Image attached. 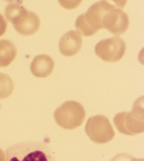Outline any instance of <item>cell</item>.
Instances as JSON below:
<instances>
[{
	"label": "cell",
	"instance_id": "30bf717a",
	"mask_svg": "<svg viewBox=\"0 0 144 161\" xmlns=\"http://www.w3.org/2000/svg\"><path fill=\"white\" fill-rule=\"evenodd\" d=\"M39 25L40 20L38 16L33 11H29L28 16L25 21L18 26L14 27V29L22 36H30L34 35L38 31Z\"/></svg>",
	"mask_w": 144,
	"mask_h": 161
},
{
	"label": "cell",
	"instance_id": "9c48e42d",
	"mask_svg": "<svg viewBox=\"0 0 144 161\" xmlns=\"http://www.w3.org/2000/svg\"><path fill=\"white\" fill-rule=\"evenodd\" d=\"M55 62L47 54L36 56L30 63V71L37 78H46L53 72Z\"/></svg>",
	"mask_w": 144,
	"mask_h": 161
},
{
	"label": "cell",
	"instance_id": "8992f818",
	"mask_svg": "<svg viewBox=\"0 0 144 161\" xmlns=\"http://www.w3.org/2000/svg\"><path fill=\"white\" fill-rule=\"evenodd\" d=\"M126 52V44L118 36L100 40L95 47V53L106 62H117L122 59Z\"/></svg>",
	"mask_w": 144,
	"mask_h": 161
},
{
	"label": "cell",
	"instance_id": "ba28073f",
	"mask_svg": "<svg viewBox=\"0 0 144 161\" xmlns=\"http://www.w3.org/2000/svg\"><path fill=\"white\" fill-rule=\"evenodd\" d=\"M82 46V35L77 31H70L65 33L59 42L60 53L65 57L77 54Z\"/></svg>",
	"mask_w": 144,
	"mask_h": 161
},
{
	"label": "cell",
	"instance_id": "8fae6325",
	"mask_svg": "<svg viewBox=\"0 0 144 161\" xmlns=\"http://www.w3.org/2000/svg\"><path fill=\"white\" fill-rule=\"evenodd\" d=\"M17 56V49L12 42L7 40L0 41V67L10 65Z\"/></svg>",
	"mask_w": 144,
	"mask_h": 161
},
{
	"label": "cell",
	"instance_id": "9a60e30c",
	"mask_svg": "<svg viewBox=\"0 0 144 161\" xmlns=\"http://www.w3.org/2000/svg\"><path fill=\"white\" fill-rule=\"evenodd\" d=\"M6 160V154L1 148H0V161H5Z\"/></svg>",
	"mask_w": 144,
	"mask_h": 161
},
{
	"label": "cell",
	"instance_id": "5b68a950",
	"mask_svg": "<svg viewBox=\"0 0 144 161\" xmlns=\"http://www.w3.org/2000/svg\"><path fill=\"white\" fill-rule=\"evenodd\" d=\"M85 132L89 139L97 144L107 143L115 137L111 122L102 114L89 117L85 125Z\"/></svg>",
	"mask_w": 144,
	"mask_h": 161
},
{
	"label": "cell",
	"instance_id": "5bb4252c",
	"mask_svg": "<svg viewBox=\"0 0 144 161\" xmlns=\"http://www.w3.org/2000/svg\"><path fill=\"white\" fill-rule=\"evenodd\" d=\"M4 2H7L9 4H11V3H13V4H21L23 2L24 0H4Z\"/></svg>",
	"mask_w": 144,
	"mask_h": 161
},
{
	"label": "cell",
	"instance_id": "7c38bea8",
	"mask_svg": "<svg viewBox=\"0 0 144 161\" xmlns=\"http://www.w3.org/2000/svg\"><path fill=\"white\" fill-rule=\"evenodd\" d=\"M28 10L21 4H8L5 9V16L12 25L16 22L23 14L26 12Z\"/></svg>",
	"mask_w": 144,
	"mask_h": 161
},
{
	"label": "cell",
	"instance_id": "277c9868",
	"mask_svg": "<svg viewBox=\"0 0 144 161\" xmlns=\"http://www.w3.org/2000/svg\"><path fill=\"white\" fill-rule=\"evenodd\" d=\"M54 117L56 124L60 127L73 130L83 125L86 117V112L80 103L69 100L56 109Z\"/></svg>",
	"mask_w": 144,
	"mask_h": 161
},
{
	"label": "cell",
	"instance_id": "4fadbf2b",
	"mask_svg": "<svg viewBox=\"0 0 144 161\" xmlns=\"http://www.w3.org/2000/svg\"><path fill=\"white\" fill-rule=\"evenodd\" d=\"M13 83L10 76L5 74H0V99L9 97L13 93Z\"/></svg>",
	"mask_w": 144,
	"mask_h": 161
},
{
	"label": "cell",
	"instance_id": "6da1fadb",
	"mask_svg": "<svg viewBox=\"0 0 144 161\" xmlns=\"http://www.w3.org/2000/svg\"><path fill=\"white\" fill-rule=\"evenodd\" d=\"M5 161H56V160L47 145L34 141H28L8 147L6 151Z\"/></svg>",
	"mask_w": 144,
	"mask_h": 161
},
{
	"label": "cell",
	"instance_id": "7a4b0ae2",
	"mask_svg": "<svg viewBox=\"0 0 144 161\" xmlns=\"http://www.w3.org/2000/svg\"><path fill=\"white\" fill-rule=\"evenodd\" d=\"M114 8L104 2L96 3L89 8L86 13L80 15L75 21L77 31L85 37L96 34L102 28V19L108 10Z\"/></svg>",
	"mask_w": 144,
	"mask_h": 161
},
{
	"label": "cell",
	"instance_id": "52a82bcc",
	"mask_svg": "<svg viewBox=\"0 0 144 161\" xmlns=\"http://www.w3.org/2000/svg\"><path fill=\"white\" fill-rule=\"evenodd\" d=\"M102 28L112 34L120 36L127 31L129 19L127 14L122 10L113 8L105 14L102 19Z\"/></svg>",
	"mask_w": 144,
	"mask_h": 161
},
{
	"label": "cell",
	"instance_id": "3957f363",
	"mask_svg": "<svg viewBox=\"0 0 144 161\" xmlns=\"http://www.w3.org/2000/svg\"><path fill=\"white\" fill-rule=\"evenodd\" d=\"M143 102L139 104L138 99L132 108L131 112H123L116 114L113 122L117 131L121 134L134 136L144 131Z\"/></svg>",
	"mask_w": 144,
	"mask_h": 161
}]
</instances>
